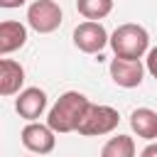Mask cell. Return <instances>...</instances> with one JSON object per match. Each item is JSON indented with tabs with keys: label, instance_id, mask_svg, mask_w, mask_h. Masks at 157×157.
<instances>
[{
	"label": "cell",
	"instance_id": "obj_1",
	"mask_svg": "<svg viewBox=\"0 0 157 157\" xmlns=\"http://www.w3.org/2000/svg\"><path fill=\"white\" fill-rule=\"evenodd\" d=\"M88 98L78 91H66L56 98V103L47 113V125L54 132H74L88 108Z\"/></svg>",
	"mask_w": 157,
	"mask_h": 157
},
{
	"label": "cell",
	"instance_id": "obj_2",
	"mask_svg": "<svg viewBox=\"0 0 157 157\" xmlns=\"http://www.w3.org/2000/svg\"><path fill=\"white\" fill-rule=\"evenodd\" d=\"M110 49L115 52V56L142 59L150 52V34L142 25L125 22V25L115 27V32L110 34Z\"/></svg>",
	"mask_w": 157,
	"mask_h": 157
},
{
	"label": "cell",
	"instance_id": "obj_3",
	"mask_svg": "<svg viewBox=\"0 0 157 157\" xmlns=\"http://www.w3.org/2000/svg\"><path fill=\"white\" fill-rule=\"evenodd\" d=\"M120 123V115L115 108L110 105H96V103H88L76 132L78 135H86V137H98V135H108L118 128Z\"/></svg>",
	"mask_w": 157,
	"mask_h": 157
},
{
	"label": "cell",
	"instance_id": "obj_4",
	"mask_svg": "<svg viewBox=\"0 0 157 157\" xmlns=\"http://www.w3.org/2000/svg\"><path fill=\"white\" fill-rule=\"evenodd\" d=\"M27 25L39 34H49L61 25V7L54 0H34L27 7Z\"/></svg>",
	"mask_w": 157,
	"mask_h": 157
},
{
	"label": "cell",
	"instance_id": "obj_5",
	"mask_svg": "<svg viewBox=\"0 0 157 157\" xmlns=\"http://www.w3.org/2000/svg\"><path fill=\"white\" fill-rule=\"evenodd\" d=\"M74 44L83 54H98V52L105 49V44H110V37H108V32L101 22L86 20L74 29Z\"/></svg>",
	"mask_w": 157,
	"mask_h": 157
},
{
	"label": "cell",
	"instance_id": "obj_6",
	"mask_svg": "<svg viewBox=\"0 0 157 157\" xmlns=\"http://www.w3.org/2000/svg\"><path fill=\"white\" fill-rule=\"evenodd\" d=\"M20 137H22V145H25L29 152H34V155H49V152L54 150V145H56L54 130H52L49 125L37 123V120H29V123L22 128Z\"/></svg>",
	"mask_w": 157,
	"mask_h": 157
},
{
	"label": "cell",
	"instance_id": "obj_7",
	"mask_svg": "<svg viewBox=\"0 0 157 157\" xmlns=\"http://www.w3.org/2000/svg\"><path fill=\"white\" fill-rule=\"evenodd\" d=\"M145 76V66L140 59H125V56H115L110 61V78L120 86V88H135L142 83Z\"/></svg>",
	"mask_w": 157,
	"mask_h": 157
},
{
	"label": "cell",
	"instance_id": "obj_8",
	"mask_svg": "<svg viewBox=\"0 0 157 157\" xmlns=\"http://www.w3.org/2000/svg\"><path fill=\"white\" fill-rule=\"evenodd\" d=\"M15 110L25 120L42 118V113L47 110V93L42 88H37V86H29V88L20 91L17 93V101H15Z\"/></svg>",
	"mask_w": 157,
	"mask_h": 157
},
{
	"label": "cell",
	"instance_id": "obj_9",
	"mask_svg": "<svg viewBox=\"0 0 157 157\" xmlns=\"http://www.w3.org/2000/svg\"><path fill=\"white\" fill-rule=\"evenodd\" d=\"M25 42H27V27L22 22H15V20L0 22V54L2 56L22 49Z\"/></svg>",
	"mask_w": 157,
	"mask_h": 157
},
{
	"label": "cell",
	"instance_id": "obj_10",
	"mask_svg": "<svg viewBox=\"0 0 157 157\" xmlns=\"http://www.w3.org/2000/svg\"><path fill=\"white\" fill-rule=\"evenodd\" d=\"M25 83V69L15 59H0V93L15 96Z\"/></svg>",
	"mask_w": 157,
	"mask_h": 157
},
{
	"label": "cell",
	"instance_id": "obj_11",
	"mask_svg": "<svg viewBox=\"0 0 157 157\" xmlns=\"http://www.w3.org/2000/svg\"><path fill=\"white\" fill-rule=\"evenodd\" d=\"M130 128L137 137L157 140V110L152 108H135L130 113Z\"/></svg>",
	"mask_w": 157,
	"mask_h": 157
},
{
	"label": "cell",
	"instance_id": "obj_12",
	"mask_svg": "<svg viewBox=\"0 0 157 157\" xmlns=\"http://www.w3.org/2000/svg\"><path fill=\"white\" fill-rule=\"evenodd\" d=\"M101 157H135V140L130 135H115L103 145Z\"/></svg>",
	"mask_w": 157,
	"mask_h": 157
},
{
	"label": "cell",
	"instance_id": "obj_13",
	"mask_svg": "<svg viewBox=\"0 0 157 157\" xmlns=\"http://www.w3.org/2000/svg\"><path fill=\"white\" fill-rule=\"evenodd\" d=\"M76 10L86 20H103L113 12V0H76Z\"/></svg>",
	"mask_w": 157,
	"mask_h": 157
},
{
	"label": "cell",
	"instance_id": "obj_14",
	"mask_svg": "<svg viewBox=\"0 0 157 157\" xmlns=\"http://www.w3.org/2000/svg\"><path fill=\"white\" fill-rule=\"evenodd\" d=\"M145 61H147V64H145V66H147V71L157 78V47H152V49L147 52V59H145Z\"/></svg>",
	"mask_w": 157,
	"mask_h": 157
},
{
	"label": "cell",
	"instance_id": "obj_15",
	"mask_svg": "<svg viewBox=\"0 0 157 157\" xmlns=\"http://www.w3.org/2000/svg\"><path fill=\"white\" fill-rule=\"evenodd\" d=\"M27 0H0V7H5V10H12V7H20V5H25Z\"/></svg>",
	"mask_w": 157,
	"mask_h": 157
},
{
	"label": "cell",
	"instance_id": "obj_16",
	"mask_svg": "<svg viewBox=\"0 0 157 157\" xmlns=\"http://www.w3.org/2000/svg\"><path fill=\"white\" fill-rule=\"evenodd\" d=\"M140 157H157V142H150V145L140 152Z\"/></svg>",
	"mask_w": 157,
	"mask_h": 157
}]
</instances>
